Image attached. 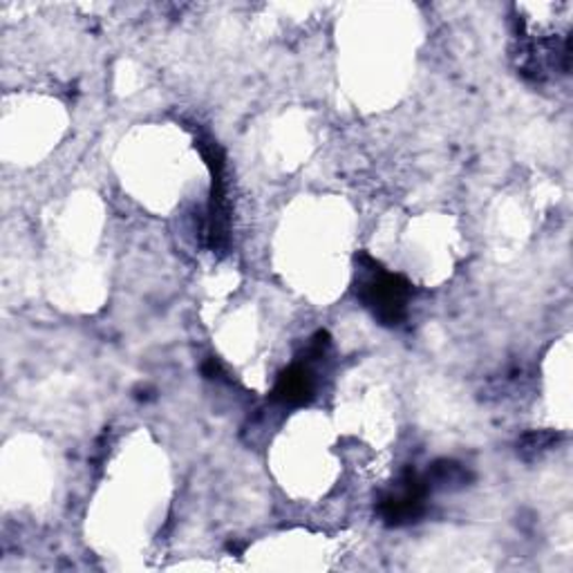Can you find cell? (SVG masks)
<instances>
[{"label":"cell","mask_w":573,"mask_h":573,"mask_svg":"<svg viewBox=\"0 0 573 573\" xmlns=\"http://www.w3.org/2000/svg\"><path fill=\"white\" fill-rule=\"evenodd\" d=\"M558 442V435L553 433H545V430H537V433H529L520 440L518 444V450L524 455V457H535L540 455L545 450H549L553 444Z\"/></svg>","instance_id":"obj_6"},{"label":"cell","mask_w":573,"mask_h":573,"mask_svg":"<svg viewBox=\"0 0 573 573\" xmlns=\"http://www.w3.org/2000/svg\"><path fill=\"white\" fill-rule=\"evenodd\" d=\"M316 381L307 361H298L286 368L271 392V399L282 406H305L314 399Z\"/></svg>","instance_id":"obj_4"},{"label":"cell","mask_w":573,"mask_h":573,"mask_svg":"<svg viewBox=\"0 0 573 573\" xmlns=\"http://www.w3.org/2000/svg\"><path fill=\"white\" fill-rule=\"evenodd\" d=\"M430 486L415 469L404 471L399 484L387 491L379 501V515L387 526H404L417 522L425 513Z\"/></svg>","instance_id":"obj_3"},{"label":"cell","mask_w":573,"mask_h":573,"mask_svg":"<svg viewBox=\"0 0 573 573\" xmlns=\"http://www.w3.org/2000/svg\"><path fill=\"white\" fill-rule=\"evenodd\" d=\"M430 491L433 488H459L471 482V473L466 471V466L453 459H440L430 466L428 473L423 475Z\"/></svg>","instance_id":"obj_5"},{"label":"cell","mask_w":573,"mask_h":573,"mask_svg":"<svg viewBox=\"0 0 573 573\" xmlns=\"http://www.w3.org/2000/svg\"><path fill=\"white\" fill-rule=\"evenodd\" d=\"M202 374L206 379H222L225 377V370H222L218 358H208V361L202 366Z\"/></svg>","instance_id":"obj_7"},{"label":"cell","mask_w":573,"mask_h":573,"mask_svg":"<svg viewBox=\"0 0 573 573\" xmlns=\"http://www.w3.org/2000/svg\"><path fill=\"white\" fill-rule=\"evenodd\" d=\"M356 298L385 328H397L406 318L412 284L402 273H390L368 254L356 256Z\"/></svg>","instance_id":"obj_1"},{"label":"cell","mask_w":573,"mask_h":573,"mask_svg":"<svg viewBox=\"0 0 573 573\" xmlns=\"http://www.w3.org/2000/svg\"><path fill=\"white\" fill-rule=\"evenodd\" d=\"M195 149L200 151L204 164L211 170V202L204 225V244L211 251H227L229 246V206H227V189H225V153L220 143L208 135L195 137Z\"/></svg>","instance_id":"obj_2"}]
</instances>
